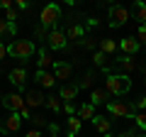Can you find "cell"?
<instances>
[{
    "label": "cell",
    "mask_w": 146,
    "mask_h": 137,
    "mask_svg": "<svg viewBox=\"0 0 146 137\" xmlns=\"http://www.w3.org/2000/svg\"><path fill=\"white\" fill-rule=\"evenodd\" d=\"M105 91L110 95H127L131 91V79L124 74H107L105 79Z\"/></svg>",
    "instance_id": "obj_1"
},
{
    "label": "cell",
    "mask_w": 146,
    "mask_h": 137,
    "mask_svg": "<svg viewBox=\"0 0 146 137\" xmlns=\"http://www.w3.org/2000/svg\"><path fill=\"white\" fill-rule=\"evenodd\" d=\"M36 52H39V49L34 47V42H32V39H17V42H12L10 47H7V56L20 59V61H27V59H32Z\"/></svg>",
    "instance_id": "obj_2"
},
{
    "label": "cell",
    "mask_w": 146,
    "mask_h": 137,
    "mask_svg": "<svg viewBox=\"0 0 146 137\" xmlns=\"http://www.w3.org/2000/svg\"><path fill=\"white\" fill-rule=\"evenodd\" d=\"M107 113L112 118H134L136 115V110H134V105H129V103H127V100H107Z\"/></svg>",
    "instance_id": "obj_3"
},
{
    "label": "cell",
    "mask_w": 146,
    "mask_h": 137,
    "mask_svg": "<svg viewBox=\"0 0 146 137\" xmlns=\"http://www.w3.org/2000/svg\"><path fill=\"white\" fill-rule=\"evenodd\" d=\"M58 17H61V7H58L56 3H49V5H44L42 15H39V25L46 27V30H49V27H51V30H56Z\"/></svg>",
    "instance_id": "obj_4"
},
{
    "label": "cell",
    "mask_w": 146,
    "mask_h": 137,
    "mask_svg": "<svg viewBox=\"0 0 146 137\" xmlns=\"http://www.w3.org/2000/svg\"><path fill=\"white\" fill-rule=\"evenodd\" d=\"M107 17H110V27L117 30V27H124L127 20H129V10L124 5H112L107 10Z\"/></svg>",
    "instance_id": "obj_5"
},
{
    "label": "cell",
    "mask_w": 146,
    "mask_h": 137,
    "mask_svg": "<svg viewBox=\"0 0 146 137\" xmlns=\"http://www.w3.org/2000/svg\"><path fill=\"white\" fill-rule=\"evenodd\" d=\"M46 44H49V49H54V52H61V49H66V47H68L66 32H61L58 27H56V30H51V32H49V37H46Z\"/></svg>",
    "instance_id": "obj_6"
},
{
    "label": "cell",
    "mask_w": 146,
    "mask_h": 137,
    "mask_svg": "<svg viewBox=\"0 0 146 137\" xmlns=\"http://www.w3.org/2000/svg\"><path fill=\"white\" fill-rule=\"evenodd\" d=\"M3 105L7 108L10 113H22L25 110V95H20V93H7V95H3Z\"/></svg>",
    "instance_id": "obj_7"
},
{
    "label": "cell",
    "mask_w": 146,
    "mask_h": 137,
    "mask_svg": "<svg viewBox=\"0 0 146 137\" xmlns=\"http://www.w3.org/2000/svg\"><path fill=\"white\" fill-rule=\"evenodd\" d=\"M44 103H46V95H44L42 91H34V88H32V91H27V93H25V105L29 108V110H32V108H42Z\"/></svg>",
    "instance_id": "obj_8"
},
{
    "label": "cell",
    "mask_w": 146,
    "mask_h": 137,
    "mask_svg": "<svg viewBox=\"0 0 146 137\" xmlns=\"http://www.w3.org/2000/svg\"><path fill=\"white\" fill-rule=\"evenodd\" d=\"M20 125H22V115L20 113H10V115L5 118V122H3V132H5V135H17Z\"/></svg>",
    "instance_id": "obj_9"
},
{
    "label": "cell",
    "mask_w": 146,
    "mask_h": 137,
    "mask_svg": "<svg viewBox=\"0 0 146 137\" xmlns=\"http://www.w3.org/2000/svg\"><path fill=\"white\" fill-rule=\"evenodd\" d=\"M54 76H56V81H66L73 76V66L68 61H54Z\"/></svg>",
    "instance_id": "obj_10"
},
{
    "label": "cell",
    "mask_w": 146,
    "mask_h": 137,
    "mask_svg": "<svg viewBox=\"0 0 146 137\" xmlns=\"http://www.w3.org/2000/svg\"><path fill=\"white\" fill-rule=\"evenodd\" d=\"M7 79H10V83L15 86L17 91H25V81H27V71L22 66H17V68H12L10 71V76H7Z\"/></svg>",
    "instance_id": "obj_11"
},
{
    "label": "cell",
    "mask_w": 146,
    "mask_h": 137,
    "mask_svg": "<svg viewBox=\"0 0 146 137\" xmlns=\"http://www.w3.org/2000/svg\"><path fill=\"white\" fill-rule=\"evenodd\" d=\"M78 83H66V86H61V91H58V98L63 100V103H73V98L78 95Z\"/></svg>",
    "instance_id": "obj_12"
},
{
    "label": "cell",
    "mask_w": 146,
    "mask_h": 137,
    "mask_svg": "<svg viewBox=\"0 0 146 137\" xmlns=\"http://www.w3.org/2000/svg\"><path fill=\"white\" fill-rule=\"evenodd\" d=\"M119 49L124 52V56H131V54H136L141 49V44H139V39H131V37H124L119 42Z\"/></svg>",
    "instance_id": "obj_13"
},
{
    "label": "cell",
    "mask_w": 146,
    "mask_h": 137,
    "mask_svg": "<svg viewBox=\"0 0 146 137\" xmlns=\"http://www.w3.org/2000/svg\"><path fill=\"white\" fill-rule=\"evenodd\" d=\"M36 64H39V71H46V68H54V59H51V52L49 49H39L36 52Z\"/></svg>",
    "instance_id": "obj_14"
},
{
    "label": "cell",
    "mask_w": 146,
    "mask_h": 137,
    "mask_svg": "<svg viewBox=\"0 0 146 137\" xmlns=\"http://www.w3.org/2000/svg\"><path fill=\"white\" fill-rule=\"evenodd\" d=\"M134 20H139L141 25H146V3H141V0H134L131 3V12H129Z\"/></svg>",
    "instance_id": "obj_15"
},
{
    "label": "cell",
    "mask_w": 146,
    "mask_h": 137,
    "mask_svg": "<svg viewBox=\"0 0 146 137\" xmlns=\"http://www.w3.org/2000/svg\"><path fill=\"white\" fill-rule=\"evenodd\" d=\"M36 83L44 86V88H54V83H56V76L51 74V71H36Z\"/></svg>",
    "instance_id": "obj_16"
},
{
    "label": "cell",
    "mask_w": 146,
    "mask_h": 137,
    "mask_svg": "<svg viewBox=\"0 0 146 137\" xmlns=\"http://www.w3.org/2000/svg\"><path fill=\"white\" fill-rule=\"evenodd\" d=\"M107 98H110V93L105 88H93L90 91V103L93 105H107Z\"/></svg>",
    "instance_id": "obj_17"
},
{
    "label": "cell",
    "mask_w": 146,
    "mask_h": 137,
    "mask_svg": "<svg viewBox=\"0 0 146 137\" xmlns=\"http://www.w3.org/2000/svg\"><path fill=\"white\" fill-rule=\"evenodd\" d=\"M93 125H95V130H98L100 135H107V132L112 130V120H110V118H100V115H95V118H93Z\"/></svg>",
    "instance_id": "obj_18"
},
{
    "label": "cell",
    "mask_w": 146,
    "mask_h": 137,
    "mask_svg": "<svg viewBox=\"0 0 146 137\" xmlns=\"http://www.w3.org/2000/svg\"><path fill=\"white\" fill-rule=\"evenodd\" d=\"M80 122H83V120H80L78 115H71V118L66 120V130H68V137H76V135L80 132Z\"/></svg>",
    "instance_id": "obj_19"
},
{
    "label": "cell",
    "mask_w": 146,
    "mask_h": 137,
    "mask_svg": "<svg viewBox=\"0 0 146 137\" xmlns=\"http://www.w3.org/2000/svg\"><path fill=\"white\" fill-rule=\"evenodd\" d=\"M78 118H80V120H90V122H93V118H95V105H93V103H83V105L78 108Z\"/></svg>",
    "instance_id": "obj_20"
},
{
    "label": "cell",
    "mask_w": 146,
    "mask_h": 137,
    "mask_svg": "<svg viewBox=\"0 0 146 137\" xmlns=\"http://www.w3.org/2000/svg\"><path fill=\"white\" fill-rule=\"evenodd\" d=\"M85 37V30L80 25H71L66 30V39H83Z\"/></svg>",
    "instance_id": "obj_21"
},
{
    "label": "cell",
    "mask_w": 146,
    "mask_h": 137,
    "mask_svg": "<svg viewBox=\"0 0 146 137\" xmlns=\"http://www.w3.org/2000/svg\"><path fill=\"white\" fill-rule=\"evenodd\" d=\"M100 52L107 56V54H115L117 52V42L115 39H100Z\"/></svg>",
    "instance_id": "obj_22"
},
{
    "label": "cell",
    "mask_w": 146,
    "mask_h": 137,
    "mask_svg": "<svg viewBox=\"0 0 146 137\" xmlns=\"http://www.w3.org/2000/svg\"><path fill=\"white\" fill-rule=\"evenodd\" d=\"M46 108H51L54 113H58V110H63V100L58 98V95H46V103H44Z\"/></svg>",
    "instance_id": "obj_23"
},
{
    "label": "cell",
    "mask_w": 146,
    "mask_h": 137,
    "mask_svg": "<svg viewBox=\"0 0 146 137\" xmlns=\"http://www.w3.org/2000/svg\"><path fill=\"white\" fill-rule=\"evenodd\" d=\"M93 81H95V74H93V71H85V76L80 79L78 88H93Z\"/></svg>",
    "instance_id": "obj_24"
},
{
    "label": "cell",
    "mask_w": 146,
    "mask_h": 137,
    "mask_svg": "<svg viewBox=\"0 0 146 137\" xmlns=\"http://www.w3.org/2000/svg\"><path fill=\"white\" fill-rule=\"evenodd\" d=\"M117 66L124 68V71H131V68H134V59L131 56H119L117 59Z\"/></svg>",
    "instance_id": "obj_25"
},
{
    "label": "cell",
    "mask_w": 146,
    "mask_h": 137,
    "mask_svg": "<svg viewBox=\"0 0 146 137\" xmlns=\"http://www.w3.org/2000/svg\"><path fill=\"white\" fill-rule=\"evenodd\" d=\"M32 122H34L36 127H49V120L42 118V115H32Z\"/></svg>",
    "instance_id": "obj_26"
},
{
    "label": "cell",
    "mask_w": 146,
    "mask_h": 137,
    "mask_svg": "<svg viewBox=\"0 0 146 137\" xmlns=\"http://www.w3.org/2000/svg\"><path fill=\"white\" fill-rule=\"evenodd\" d=\"M136 125H139L141 127V130H146V113H136Z\"/></svg>",
    "instance_id": "obj_27"
},
{
    "label": "cell",
    "mask_w": 146,
    "mask_h": 137,
    "mask_svg": "<svg viewBox=\"0 0 146 137\" xmlns=\"http://www.w3.org/2000/svg\"><path fill=\"white\" fill-rule=\"evenodd\" d=\"M105 59H107V56H105L102 52H95V54H93V61L98 64V66H105Z\"/></svg>",
    "instance_id": "obj_28"
},
{
    "label": "cell",
    "mask_w": 146,
    "mask_h": 137,
    "mask_svg": "<svg viewBox=\"0 0 146 137\" xmlns=\"http://www.w3.org/2000/svg\"><path fill=\"white\" fill-rule=\"evenodd\" d=\"M34 37H36V39H46V37H49V34H46V27L39 25V27L34 30Z\"/></svg>",
    "instance_id": "obj_29"
},
{
    "label": "cell",
    "mask_w": 146,
    "mask_h": 137,
    "mask_svg": "<svg viewBox=\"0 0 146 137\" xmlns=\"http://www.w3.org/2000/svg\"><path fill=\"white\" fill-rule=\"evenodd\" d=\"M136 39H139V44H146V25L139 27V34H136Z\"/></svg>",
    "instance_id": "obj_30"
},
{
    "label": "cell",
    "mask_w": 146,
    "mask_h": 137,
    "mask_svg": "<svg viewBox=\"0 0 146 137\" xmlns=\"http://www.w3.org/2000/svg\"><path fill=\"white\" fill-rule=\"evenodd\" d=\"M5 20H7V22H15V20H17V12H15V7L5 10Z\"/></svg>",
    "instance_id": "obj_31"
},
{
    "label": "cell",
    "mask_w": 146,
    "mask_h": 137,
    "mask_svg": "<svg viewBox=\"0 0 146 137\" xmlns=\"http://www.w3.org/2000/svg\"><path fill=\"white\" fill-rule=\"evenodd\" d=\"M3 37H7V20H5V17L0 20V39H3Z\"/></svg>",
    "instance_id": "obj_32"
},
{
    "label": "cell",
    "mask_w": 146,
    "mask_h": 137,
    "mask_svg": "<svg viewBox=\"0 0 146 137\" xmlns=\"http://www.w3.org/2000/svg\"><path fill=\"white\" fill-rule=\"evenodd\" d=\"M144 108H146V95H141V98L134 103V110H144Z\"/></svg>",
    "instance_id": "obj_33"
},
{
    "label": "cell",
    "mask_w": 146,
    "mask_h": 137,
    "mask_svg": "<svg viewBox=\"0 0 146 137\" xmlns=\"http://www.w3.org/2000/svg\"><path fill=\"white\" fill-rule=\"evenodd\" d=\"M63 113H68V115H76V105H73V103H63Z\"/></svg>",
    "instance_id": "obj_34"
},
{
    "label": "cell",
    "mask_w": 146,
    "mask_h": 137,
    "mask_svg": "<svg viewBox=\"0 0 146 137\" xmlns=\"http://www.w3.org/2000/svg\"><path fill=\"white\" fill-rule=\"evenodd\" d=\"M7 34H10V37L17 34V25H15V22H7Z\"/></svg>",
    "instance_id": "obj_35"
},
{
    "label": "cell",
    "mask_w": 146,
    "mask_h": 137,
    "mask_svg": "<svg viewBox=\"0 0 146 137\" xmlns=\"http://www.w3.org/2000/svg\"><path fill=\"white\" fill-rule=\"evenodd\" d=\"M15 5H17V10H27L29 3H27V0H15Z\"/></svg>",
    "instance_id": "obj_36"
},
{
    "label": "cell",
    "mask_w": 146,
    "mask_h": 137,
    "mask_svg": "<svg viewBox=\"0 0 146 137\" xmlns=\"http://www.w3.org/2000/svg\"><path fill=\"white\" fill-rule=\"evenodd\" d=\"M0 7H3V10H10V7H12V0H0Z\"/></svg>",
    "instance_id": "obj_37"
},
{
    "label": "cell",
    "mask_w": 146,
    "mask_h": 137,
    "mask_svg": "<svg viewBox=\"0 0 146 137\" xmlns=\"http://www.w3.org/2000/svg\"><path fill=\"white\" fill-rule=\"evenodd\" d=\"M7 56V47H5V44H3V42H0V61H3V59H5Z\"/></svg>",
    "instance_id": "obj_38"
},
{
    "label": "cell",
    "mask_w": 146,
    "mask_h": 137,
    "mask_svg": "<svg viewBox=\"0 0 146 137\" xmlns=\"http://www.w3.org/2000/svg\"><path fill=\"white\" fill-rule=\"evenodd\" d=\"M25 137H42V132H39V130H34V127H32V130L29 132H27V135Z\"/></svg>",
    "instance_id": "obj_39"
},
{
    "label": "cell",
    "mask_w": 146,
    "mask_h": 137,
    "mask_svg": "<svg viewBox=\"0 0 146 137\" xmlns=\"http://www.w3.org/2000/svg\"><path fill=\"white\" fill-rule=\"evenodd\" d=\"M49 130H51V135H58V125L56 122H49Z\"/></svg>",
    "instance_id": "obj_40"
},
{
    "label": "cell",
    "mask_w": 146,
    "mask_h": 137,
    "mask_svg": "<svg viewBox=\"0 0 146 137\" xmlns=\"http://www.w3.org/2000/svg\"><path fill=\"white\" fill-rule=\"evenodd\" d=\"M88 27H98V20L95 17H88Z\"/></svg>",
    "instance_id": "obj_41"
},
{
    "label": "cell",
    "mask_w": 146,
    "mask_h": 137,
    "mask_svg": "<svg viewBox=\"0 0 146 137\" xmlns=\"http://www.w3.org/2000/svg\"><path fill=\"white\" fill-rule=\"evenodd\" d=\"M134 135H136V132H129V130H127V132H122L119 137H134Z\"/></svg>",
    "instance_id": "obj_42"
},
{
    "label": "cell",
    "mask_w": 146,
    "mask_h": 137,
    "mask_svg": "<svg viewBox=\"0 0 146 137\" xmlns=\"http://www.w3.org/2000/svg\"><path fill=\"white\" fill-rule=\"evenodd\" d=\"M102 137H112V135H110V132H107V135H102Z\"/></svg>",
    "instance_id": "obj_43"
},
{
    "label": "cell",
    "mask_w": 146,
    "mask_h": 137,
    "mask_svg": "<svg viewBox=\"0 0 146 137\" xmlns=\"http://www.w3.org/2000/svg\"><path fill=\"white\" fill-rule=\"evenodd\" d=\"M134 137H146V135H134Z\"/></svg>",
    "instance_id": "obj_44"
},
{
    "label": "cell",
    "mask_w": 146,
    "mask_h": 137,
    "mask_svg": "<svg viewBox=\"0 0 146 137\" xmlns=\"http://www.w3.org/2000/svg\"><path fill=\"white\" fill-rule=\"evenodd\" d=\"M54 137H58V135H54Z\"/></svg>",
    "instance_id": "obj_45"
}]
</instances>
